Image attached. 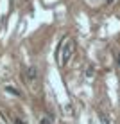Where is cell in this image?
<instances>
[{"label": "cell", "instance_id": "6da1fadb", "mask_svg": "<svg viewBox=\"0 0 120 124\" xmlns=\"http://www.w3.org/2000/svg\"><path fill=\"white\" fill-rule=\"evenodd\" d=\"M72 56H74V40L72 38H63L61 40V45H59L57 49V61L61 67H65L68 61L72 59Z\"/></svg>", "mask_w": 120, "mask_h": 124}, {"label": "cell", "instance_id": "7a4b0ae2", "mask_svg": "<svg viewBox=\"0 0 120 124\" xmlns=\"http://www.w3.org/2000/svg\"><path fill=\"white\" fill-rule=\"evenodd\" d=\"M25 78H27L29 81H34L38 78V68L36 67H29L27 70H25Z\"/></svg>", "mask_w": 120, "mask_h": 124}, {"label": "cell", "instance_id": "3957f363", "mask_svg": "<svg viewBox=\"0 0 120 124\" xmlns=\"http://www.w3.org/2000/svg\"><path fill=\"white\" fill-rule=\"evenodd\" d=\"M99 121H100V124H109L108 115H106V113H102V112H99Z\"/></svg>", "mask_w": 120, "mask_h": 124}, {"label": "cell", "instance_id": "277c9868", "mask_svg": "<svg viewBox=\"0 0 120 124\" xmlns=\"http://www.w3.org/2000/svg\"><path fill=\"white\" fill-rule=\"evenodd\" d=\"M6 90H7V92H11L13 95H20V92L16 90V88H13V86H6Z\"/></svg>", "mask_w": 120, "mask_h": 124}, {"label": "cell", "instance_id": "5b68a950", "mask_svg": "<svg viewBox=\"0 0 120 124\" xmlns=\"http://www.w3.org/2000/svg\"><path fill=\"white\" fill-rule=\"evenodd\" d=\"M41 124H52V119H50L49 115H45V117L41 119Z\"/></svg>", "mask_w": 120, "mask_h": 124}, {"label": "cell", "instance_id": "8992f818", "mask_svg": "<svg viewBox=\"0 0 120 124\" xmlns=\"http://www.w3.org/2000/svg\"><path fill=\"white\" fill-rule=\"evenodd\" d=\"M92 74H93V67L90 65V67L86 68V76H88V78H92Z\"/></svg>", "mask_w": 120, "mask_h": 124}, {"label": "cell", "instance_id": "52a82bcc", "mask_svg": "<svg viewBox=\"0 0 120 124\" xmlns=\"http://www.w3.org/2000/svg\"><path fill=\"white\" fill-rule=\"evenodd\" d=\"M14 124H27V122H23L22 119H14Z\"/></svg>", "mask_w": 120, "mask_h": 124}, {"label": "cell", "instance_id": "ba28073f", "mask_svg": "<svg viewBox=\"0 0 120 124\" xmlns=\"http://www.w3.org/2000/svg\"><path fill=\"white\" fill-rule=\"evenodd\" d=\"M117 65L120 67V54H118V58H117Z\"/></svg>", "mask_w": 120, "mask_h": 124}]
</instances>
